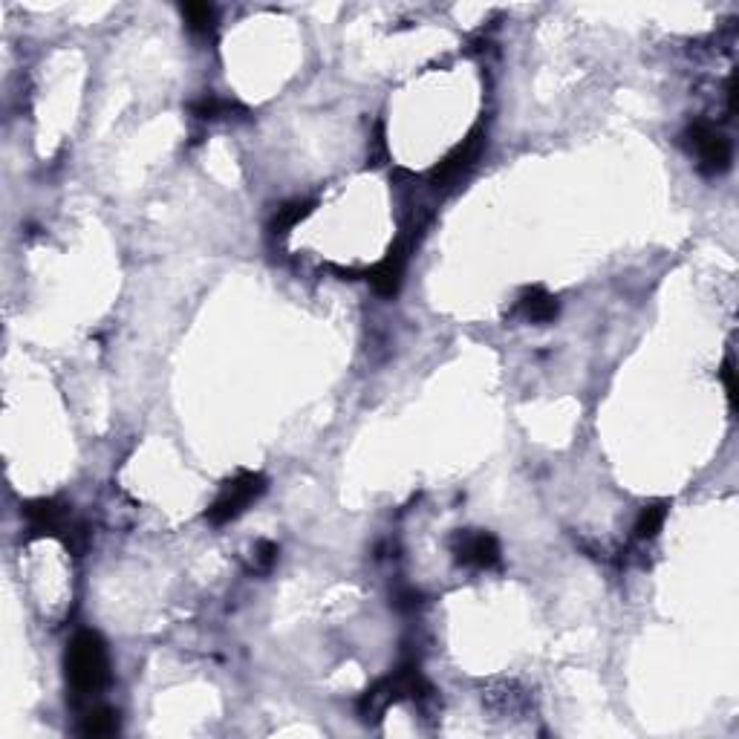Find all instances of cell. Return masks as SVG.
Instances as JSON below:
<instances>
[{"label": "cell", "instance_id": "3957f363", "mask_svg": "<svg viewBox=\"0 0 739 739\" xmlns=\"http://www.w3.org/2000/svg\"><path fill=\"white\" fill-rule=\"evenodd\" d=\"M685 139L705 174H725L731 168V159H734L731 139L722 130H716L711 122H693Z\"/></svg>", "mask_w": 739, "mask_h": 739}, {"label": "cell", "instance_id": "4fadbf2b", "mask_svg": "<svg viewBox=\"0 0 739 739\" xmlns=\"http://www.w3.org/2000/svg\"><path fill=\"white\" fill-rule=\"evenodd\" d=\"M182 15H185V21H188V26L194 32H211L214 21H217V12H214L211 3H185L182 6Z\"/></svg>", "mask_w": 739, "mask_h": 739}, {"label": "cell", "instance_id": "8fae6325", "mask_svg": "<svg viewBox=\"0 0 739 739\" xmlns=\"http://www.w3.org/2000/svg\"><path fill=\"white\" fill-rule=\"evenodd\" d=\"M312 214V203L306 200H295V203H286L283 208H278L275 220H272V231L275 234H286L292 226H298L301 220H306Z\"/></svg>", "mask_w": 739, "mask_h": 739}, {"label": "cell", "instance_id": "5bb4252c", "mask_svg": "<svg viewBox=\"0 0 739 739\" xmlns=\"http://www.w3.org/2000/svg\"><path fill=\"white\" fill-rule=\"evenodd\" d=\"M275 561H278V543L260 540L255 546V552H252V569L255 572H269L275 566Z\"/></svg>", "mask_w": 739, "mask_h": 739}, {"label": "cell", "instance_id": "5b68a950", "mask_svg": "<svg viewBox=\"0 0 739 739\" xmlns=\"http://www.w3.org/2000/svg\"><path fill=\"white\" fill-rule=\"evenodd\" d=\"M24 517L35 535H67L73 532V520L64 503L58 500H32L24 506Z\"/></svg>", "mask_w": 739, "mask_h": 739}, {"label": "cell", "instance_id": "52a82bcc", "mask_svg": "<svg viewBox=\"0 0 739 739\" xmlns=\"http://www.w3.org/2000/svg\"><path fill=\"white\" fill-rule=\"evenodd\" d=\"M405 263H408V249L405 246H393L387 257H384L379 266H373L367 272V281L370 286L384 295V298H393L402 286V275H405Z\"/></svg>", "mask_w": 739, "mask_h": 739}, {"label": "cell", "instance_id": "30bf717a", "mask_svg": "<svg viewBox=\"0 0 739 739\" xmlns=\"http://www.w3.org/2000/svg\"><path fill=\"white\" fill-rule=\"evenodd\" d=\"M664 520H667V503H650V506H644L636 520V537L653 540V537L662 532Z\"/></svg>", "mask_w": 739, "mask_h": 739}, {"label": "cell", "instance_id": "8992f818", "mask_svg": "<svg viewBox=\"0 0 739 739\" xmlns=\"http://www.w3.org/2000/svg\"><path fill=\"white\" fill-rule=\"evenodd\" d=\"M454 555L465 566L491 569V566L500 563V543H497V537L488 535V532H459L454 537Z\"/></svg>", "mask_w": 739, "mask_h": 739}, {"label": "cell", "instance_id": "6da1fadb", "mask_svg": "<svg viewBox=\"0 0 739 739\" xmlns=\"http://www.w3.org/2000/svg\"><path fill=\"white\" fill-rule=\"evenodd\" d=\"M64 667H67V682L76 690V696L99 693L110 682V656L102 636L93 630H81L67 647Z\"/></svg>", "mask_w": 739, "mask_h": 739}, {"label": "cell", "instance_id": "9c48e42d", "mask_svg": "<svg viewBox=\"0 0 739 739\" xmlns=\"http://www.w3.org/2000/svg\"><path fill=\"white\" fill-rule=\"evenodd\" d=\"M116 731H119V714L113 708H93V711H87V716L78 725V734L81 737L93 739L113 737Z\"/></svg>", "mask_w": 739, "mask_h": 739}, {"label": "cell", "instance_id": "7a4b0ae2", "mask_svg": "<svg viewBox=\"0 0 739 739\" xmlns=\"http://www.w3.org/2000/svg\"><path fill=\"white\" fill-rule=\"evenodd\" d=\"M266 491V477L255 474V471H240L234 480L223 485V491L217 494V500L208 506L205 517L214 523V526H223L237 520L243 511L249 509L252 503H257Z\"/></svg>", "mask_w": 739, "mask_h": 739}, {"label": "cell", "instance_id": "7c38bea8", "mask_svg": "<svg viewBox=\"0 0 739 739\" xmlns=\"http://www.w3.org/2000/svg\"><path fill=\"white\" fill-rule=\"evenodd\" d=\"M234 110H240V104L229 102V99H217V96H203L191 104V113L197 119H226Z\"/></svg>", "mask_w": 739, "mask_h": 739}, {"label": "cell", "instance_id": "277c9868", "mask_svg": "<svg viewBox=\"0 0 739 739\" xmlns=\"http://www.w3.org/2000/svg\"><path fill=\"white\" fill-rule=\"evenodd\" d=\"M480 151H483V136H480V133H471L462 145H457V148L448 153V156L436 165L434 171H431V182H434L436 188H439V185H454V182H459V179L474 168V162L480 159Z\"/></svg>", "mask_w": 739, "mask_h": 739}, {"label": "cell", "instance_id": "9a60e30c", "mask_svg": "<svg viewBox=\"0 0 739 739\" xmlns=\"http://www.w3.org/2000/svg\"><path fill=\"white\" fill-rule=\"evenodd\" d=\"M722 384H725V393H728V402H731V408H734V399H737V370H734V356L725 358V364H722Z\"/></svg>", "mask_w": 739, "mask_h": 739}, {"label": "cell", "instance_id": "ba28073f", "mask_svg": "<svg viewBox=\"0 0 739 739\" xmlns=\"http://www.w3.org/2000/svg\"><path fill=\"white\" fill-rule=\"evenodd\" d=\"M558 312L561 306L555 301V295H549L543 286H529L517 298V315L529 324H549L558 318Z\"/></svg>", "mask_w": 739, "mask_h": 739}]
</instances>
